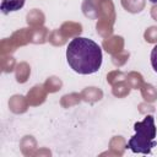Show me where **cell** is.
Returning <instances> with one entry per match:
<instances>
[{
    "label": "cell",
    "instance_id": "obj_5",
    "mask_svg": "<svg viewBox=\"0 0 157 157\" xmlns=\"http://www.w3.org/2000/svg\"><path fill=\"white\" fill-rule=\"evenodd\" d=\"M152 4H157V0H150Z\"/></svg>",
    "mask_w": 157,
    "mask_h": 157
},
{
    "label": "cell",
    "instance_id": "obj_4",
    "mask_svg": "<svg viewBox=\"0 0 157 157\" xmlns=\"http://www.w3.org/2000/svg\"><path fill=\"white\" fill-rule=\"evenodd\" d=\"M151 65H152L153 70L157 72V44L153 47V49L151 52Z\"/></svg>",
    "mask_w": 157,
    "mask_h": 157
},
{
    "label": "cell",
    "instance_id": "obj_2",
    "mask_svg": "<svg viewBox=\"0 0 157 157\" xmlns=\"http://www.w3.org/2000/svg\"><path fill=\"white\" fill-rule=\"evenodd\" d=\"M135 135L131 136L126 147L130 148L135 153L150 155L152 148L156 147V125L155 118L152 115H146L142 121H137L134 124Z\"/></svg>",
    "mask_w": 157,
    "mask_h": 157
},
{
    "label": "cell",
    "instance_id": "obj_3",
    "mask_svg": "<svg viewBox=\"0 0 157 157\" xmlns=\"http://www.w3.org/2000/svg\"><path fill=\"white\" fill-rule=\"evenodd\" d=\"M25 5V0H1V11L2 13L7 15L10 12L17 11L20 9H22Z\"/></svg>",
    "mask_w": 157,
    "mask_h": 157
},
{
    "label": "cell",
    "instance_id": "obj_1",
    "mask_svg": "<svg viewBox=\"0 0 157 157\" xmlns=\"http://www.w3.org/2000/svg\"><path fill=\"white\" fill-rule=\"evenodd\" d=\"M66 60L75 72L91 75L102 65V49L92 39L75 37L66 47Z\"/></svg>",
    "mask_w": 157,
    "mask_h": 157
}]
</instances>
